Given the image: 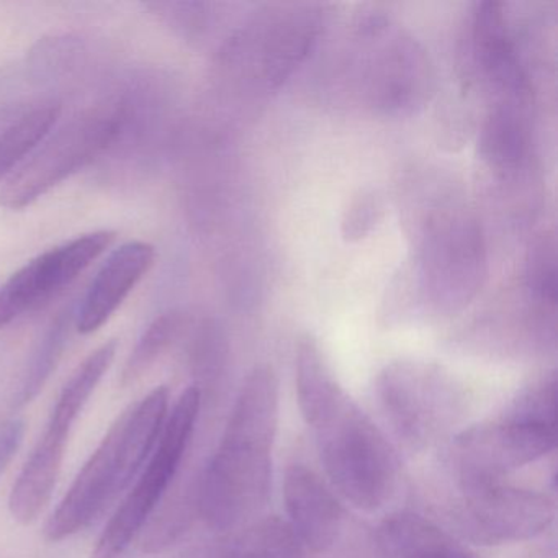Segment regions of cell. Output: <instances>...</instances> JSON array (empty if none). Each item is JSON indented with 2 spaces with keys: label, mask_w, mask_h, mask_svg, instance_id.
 Segmentation results:
<instances>
[{
  "label": "cell",
  "mask_w": 558,
  "mask_h": 558,
  "mask_svg": "<svg viewBox=\"0 0 558 558\" xmlns=\"http://www.w3.org/2000/svg\"><path fill=\"white\" fill-rule=\"evenodd\" d=\"M279 424V378L269 365L247 375L220 446L197 476L198 515L215 531H233L266 506Z\"/></svg>",
  "instance_id": "obj_1"
},
{
  "label": "cell",
  "mask_w": 558,
  "mask_h": 558,
  "mask_svg": "<svg viewBox=\"0 0 558 558\" xmlns=\"http://www.w3.org/2000/svg\"><path fill=\"white\" fill-rule=\"evenodd\" d=\"M168 407L169 390L158 387L116 421L48 519V541L61 542L83 531L132 485L158 444Z\"/></svg>",
  "instance_id": "obj_2"
},
{
  "label": "cell",
  "mask_w": 558,
  "mask_h": 558,
  "mask_svg": "<svg viewBox=\"0 0 558 558\" xmlns=\"http://www.w3.org/2000/svg\"><path fill=\"white\" fill-rule=\"evenodd\" d=\"M313 427L332 486L364 511L384 508L397 492L398 459L374 421L342 393L323 408Z\"/></svg>",
  "instance_id": "obj_3"
},
{
  "label": "cell",
  "mask_w": 558,
  "mask_h": 558,
  "mask_svg": "<svg viewBox=\"0 0 558 558\" xmlns=\"http://www.w3.org/2000/svg\"><path fill=\"white\" fill-rule=\"evenodd\" d=\"M413 295L439 315L465 308L486 277V244L478 221L453 204L426 210L417 227Z\"/></svg>",
  "instance_id": "obj_4"
},
{
  "label": "cell",
  "mask_w": 558,
  "mask_h": 558,
  "mask_svg": "<svg viewBox=\"0 0 558 558\" xmlns=\"http://www.w3.org/2000/svg\"><path fill=\"white\" fill-rule=\"evenodd\" d=\"M359 96L391 116L423 109L434 93V71L421 45L380 14L365 15L355 31Z\"/></svg>",
  "instance_id": "obj_5"
},
{
  "label": "cell",
  "mask_w": 558,
  "mask_h": 558,
  "mask_svg": "<svg viewBox=\"0 0 558 558\" xmlns=\"http://www.w3.org/2000/svg\"><path fill=\"white\" fill-rule=\"evenodd\" d=\"M126 107L119 100L97 104L50 133L31 158L0 187V207L24 210L51 189L106 151L122 132Z\"/></svg>",
  "instance_id": "obj_6"
},
{
  "label": "cell",
  "mask_w": 558,
  "mask_h": 558,
  "mask_svg": "<svg viewBox=\"0 0 558 558\" xmlns=\"http://www.w3.org/2000/svg\"><path fill=\"white\" fill-rule=\"evenodd\" d=\"M381 416L411 450L429 449L463 416L465 397L442 368L416 361L387 365L375 381Z\"/></svg>",
  "instance_id": "obj_7"
},
{
  "label": "cell",
  "mask_w": 558,
  "mask_h": 558,
  "mask_svg": "<svg viewBox=\"0 0 558 558\" xmlns=\"http://www.w3.org/2000/svg\"><path fill=\"white\" fill-rule=\"evenodd\" d=\"M201 388L189 387L166 417L148 466L104 529L90 558H119L143 531L181 469L201 414Z\"/></svg>",
  "instance_id": "obj_8"
},
{
  "label": "cell",
  "mask_w": 558,
  "mask_h": 558,
  "mask_svg": "<svg viewBox=\"0 0 558 558\" xmlns=\"http://www.w3.org/2000/svg\"><path fill=\"white\" fill-rule=\"evenodd\" d=\"M322 27V11L315 5H280L257 15L233 38L228 53L251 86L269 93L308 58Z\"/></svg>",
  "instance_id": "obj_9"
},
{
  "label": "cell",
  "mask_w": 558,
  "mask_h": 558,
  "mask_svg": "<svg viewBox=\"0 0 558 558\" xmlns=\"http://www.w3.org/2000/svg\"><path fill=\"white\" fill-rule=\"evenodd\" d=\"M449 518L465 541L501 545L542 534L554 522L555 505L544 493L501 482L476 483L462 486Z\"/></svg>",
  "instance_id": "obj_10"
},
{
  "label": "cell",
  "mask_w": 558,
  "mask_h": 558,
  "mask_svg": "<svg viewBox=\"0 0 558 558\" xmlns=\"http://www.w3.org/2000/svg\"><path fill=\"white\" fill-rule=\"evenodd\" d=\"M557 427L499 417L462 430L452 444L460 486L501 482L509 472L544 457L555 447Z\"/></svg>",
  "instance_id": "obj_11"
},
{
  "label": "cell",
  "mask_w": 558,
  "mask_h": 558,
  "mask_svg": "<svg viewBox=\"0 0 558 558\" xmlns=\"http://www.w3.org/2000/svg\"><path fill=\"white\" fill-rule=\"evenodd\" d=\"M100 230L48 250L19 269L0 289V329L63 292L116 241Z\"/></svg>",
  "instance_id": "obj_12"
},
{
  "label": "cell",
  "mask_w": 558,
  "mask_h": 558,
  "mask_svg": "<svg viewBox=\"0 0 558 558\" xmlns=\"http://www.w3.org/2000/svg\"><path fill=\"white\" fill-rule=\"evenodd\" d=\"M469 63L496 104L531 102V83L509 34L505 8L499 2H480L473 11L466 35Z\"/></svg>",
  "instance_id": "obj_13"
},
{
  "label": "cell",
  "mask_w": 558,
  "mask_h": 558,
  "mask_svg": "<svg viewBox=\"0 0 558 558\" xmlns=\"http://www.w3.org/2000/svg\"><path fill=\"white\" fill-rule=\"evenodd\" d=\"M155 259V246L143 241H132L112 251L74 312L77 331L90 335L102 328L149 272Z\"/></svg>",
  "instance_id": "obj_14"
},
{
  "label": "cell",
  "mask_w": 558,
  "mask_h": 558,
  "mask_svg": "<svg viewBox=\"0 0 558 558\" xmlns=\"http://www.w3.org/2000/svg\"><path fill=\"white\" fill-rule=\"evenodd\" d=\"M289 525L312 554L329 550L344 524V511L326 483L308 466L287 470L283 483Z\"/></svg>",
  "instance_id": "obj_15"
},
{
  "label": "cell",
  "mask_w": 558,
  "mask_h": 558,
  "mask_svg": "<svg viewBox=\"0 0 558 558\" xmlns=\"http://www.w3.org/2000/svg\"><path fill=\"white\" fill-rule=\"evenodd\" d=\"M71 430L73 426L70 424L51 417L48 421L44 436L28 457L9 496V509L15 521L32 524L47 508L60 478Z\"/></svg>",
  "instance_id": "obj_16"
},
{
  "label": "cell",
  "mask_w": 558,
  "mask_h": 558,
  "mask_svg": "<svg viewBox=\"0 0 558 558\" xmlns=\"http://www.w3.org/2000/svg\"><path fill=\"white\" fill-rule=\"evenodd\" d=\"M378 537L385 558H478L452 534L413 512L390 515Z\"/></svg>",
  "instance_id": "obj_17"
},
{
  "label": "cell",
  "mask_w": 558,
  "mask_h": 558,
  "mask_svg": "<svg viewBox=\"0 0 558 558\" xmlns=\"http://www.w3.org/2000/svg\"><path fill=\"white\" fill-rule=\"evenodd\" d=\"M525 109L527 107L518 104H496L495 109L483 120L478 155L495 171H514L527 156Z\"/></svg>",
  "instance_id": "obj_18"
},
{
  "label": "cell",
  "mask_w": 558,
  "mask_h": 558,
  "mask_svg": "<svg viewBox=\"0 0 558 558\" xmlns=\"http://www.w3.org/2000/svg\"><path fill=\"white\" fill-rule=\"evenodd\" d=\"M218 542L221 558H310L312 554L289 522L276 518L253 522L240 534Z\"/></svg>",
  "instance_id": "obj_19"
},
{
  "label": "cell",
  "mask_w": 558,
  "mask_h": 558,
  "mask_svg": "<svg viewBox=\"0 0 558 558\" xmlns=\"http://www.w3.org/2000/svg\"><path fill=\"white\" fill-rule=\"evenodd\" d=\"M54 104L37 107L0 133V187L31 158L60 119Z\"/></svg>",
  "instance_id": "obj_20"
},
{
  "label": "cell",
  "mask_w": 558,
  "mask_h": 558,
  "mask_svg": "<svg viewBox=\"0 0 558 558\" xmlns=\"http://www.w3.org/2000/svg\"><path fill=\"white\" fill-rule=\"evenodd\" d=\"M198 515L197 478L159 502L142 531V550L159 554L171 547Z\"/></svg>",
  "instance_id": "obj_21"
},
{
  "label": "cell",
  "mask_w": 558,
  "mask_h": 558,
  "mask_svg": "<svg viewBox=\"0 0 558 558\" xmlns=\"http://www.w3.org/2000/svg\"><path fill=\"white\" fill-rule=\"evenodd\" d=\"M74 308H66L48 326L25 368L21 387L15 393V407H25L44 390L66 348L71 326L74 325Z\"/></svg>",
  "instance_id": "obj_22"
},
{
  "label": "cell",
  "mask_w": 558,
  "mask_h": 558,
  "mask_svg": "<svg viewBox=\"0 0 558 558\" xmlns=\"http://www.w3.org/2000/svg\"><path fill=\"white\" fill-rule=\"evenodd\" d=\"M185 325H187V318L178 310L161 313L158 318L153 319L136 342L132 354L126 359L125 367L120 375V385L130 387L142 380L155 367L156 362L178 341Z\"/></svg>",
  "instance_id": "obj_23"
},
{
  "label": "cell",
  "mask_w": 558,
  "mask_h": 558,
  "mask_svg": "<svg viewBox=\"0 0 558 558\" xmlns=\"http://www.w3.org/2000/svg\"><path fill=\"white\" fill-rule=\"evenodd\" d=\"M525 286L544 315L555 318L557 308V243L551 234L535 240L525 264Z\"/></svg>",
  "instance_id": "obj_24"
},
{
  "label": "cell",
  "mask_w": 558,
  "mask_h": 558,
  "mask_svg": "<svg viewBox=\"0 0 558 558\" xmlns=\"http://www.w3.org/2000/svg\"><path fill=\"white\" fill-rule=\"evenodd\" d=\"M555 403H557V375L551 372L519 391L502 417L521 421V423L557 426Z\"/></svg>",
  "instance_id": "obj_25"
},
{
  "label": "cell",
  "mask_w": 558,
  "mask_h": 558,
  "mask_svg": "<svg viewBox=\"0 0 558 558\" xmlns=\"http://www.w3.org/2000/svg\"><path fill=\"white\" fill-rule=\"evenodd\" d=\"M384 215V201L377 191L359 192L342 217L341 233L345 241H361L367 236Z\"/></svg>",
  "instance_id": "obj_26"
},
{
  "label": "cell",
  "mask_w": 558,
  "mask_h": 558,
  "mask_svg": "<svg viewBox=\"0 0 558 558\" xmlns=\"http://www.w3.org/2000/svg\"><path fill=\"white\" fill-rule=\"evenodd\" d=\"M225 359L223 339L215 329L207 328L197 339L192 352V368L202 384L214 380Z\"/></svg>",
  "instance_id": "obj_27"
},
{
  "label": "cell",
  "mask_w": 558,
  "mask_h": 558,
  "mask_svg": "<svg viewBox=\"0 0 558 558\" xmlns=\"http://www.w3.org/2000/svg\"><path fill=\"white\" fill-rule=\"evenodd\" d=\"M24 421L14 420L0 427V473L8 469L24 439Z\"/></svg>",
  "instance_id": "obj_28"
}]
</instances>
